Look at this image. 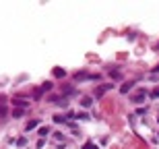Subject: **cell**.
Masks as SVG:
<instances>
[{"label": "cell", "mask_w": 159, "mask_h": 149, "mask_svg": "<svg viewBox=\"0 0 159 149\" xmlns=\"http://www.w3.org/2000/svg\"><path fill=\"white\" fill-rule=\"evenodd\" d=\"M12 116H15V118H19V116H23V110H12Z\"/></svg>", "instance_id": "obj_12"}, {"label": "cell", "mask_w": 159, "mask_h": 149, "mask_svg": "<svg viewBox=\"0 0 159 149\" xmlns=\"http://www.w3.org/2000/svg\"><path fill=\"white\" fill-rule=\"evenodd\" d=\"M6 114V106H4V103H0V116H4Z\"/></svg>", "instance_id": "obj_13"}, {"label": "cell", "mask_w": 159, "mask_h": 149, "mask_svg": "<svg viewBox=\"0 0 159 149\" xmlns=\"http://www.w3.org/2000/svg\"><path fill=\"white\" fill-rule=\"evenodd\" d=\"M81 103H83L85 108H89V106H91L93 102H91V97H83V102H81Z\"/></svg>", "instance_id": "obj_9"}, {"label": "cell", "mask_w": 159, "mask_h": 149, "mask_svg": "<svg viewBox=\"0 0 159 149\" xmlns=\"http://www.w3.org/2000/svg\"><path fill=\"white\" fill-rule=\"evenodd\" d=\"M39 89H41V93H44V91H50V89H52V83H44Z\"/></svg>", "instance_id": "obj_8"}, {"label": "cell", "mask_w": 159, "mask_h": 149, "mask_svg": "<svg viewBox=\"0 0 159 149\" xmlns=\"http://www.w3.org/2000/svg\"><path fill=\"white\" fill-rule=\"evenodd\" d=\"M153 70H155V73H159V64H157V66H155V69H153Z\"/></svg>", "instance_id": "obj_15"}, {"label": "cell", "mask_w": 159, "mask_h": 149, "mask_svg": "<svg viewBox=\"0 0 159 149\" xmlns=\"http://www.w3.org/2000/svg\"><path fill=\"white\" fill-rule=\"evenodd\" d=\"M151 95H153V97H159V89H155V91L151 93Z\"/></svg>", "instance_id": "obj_14"}, {"label": "cell", "mask_w": 159, "mask_h": 149, "mask_svg": "<svg viewBox=\"0 0 159 149\" xmlns=\"http://www.w3.org/2000/svg\"><path fill=\"white\" fill-rule=\"evenodd\" d=\"M157 122H159V118H157Z\"/></svg>", "instance_id": "obj_16"}, {"label": "cell", "mask_w": 159, "mask_h": 149, "mask_svg": "<svg viewBox=\"0 0 159 149\" xmlns=\"http://www.w3.org/2000/svg\"><path fill=\"white\" fill-rule=\"evenodd\" d=\"M37 126H39V120H37V118H35V120H29V122H27V130H33Z\"/></svg>", "instance_id": "obj_6"}, {"label": "cell", "mask_w": 159, "mask_h": 149, "mask_svg": "<svg viewBox=\"0 0 159 149\" xmlns=\"http://www.w3.org/2000/svg\"><path fill=\"white\" fill-rule=\"evenodd\" d=\"M114 85H101V87H97V89H95V95H97V97H101L103 93L108 91V89H112Z\"/></svg>", "instance_id": "obj_2"}, {"label": "cell", "mask_w": 159, "mask_h": 149, "mask_svg": "<svg viewBox=\"0 0 159 149\" xmlns=\"http://www.w3.org/2000/svg\"><path fill=\"white\" fill-rule=\"evenodd\" d=\"M145 95H147V91H138V93H134V95H132L130 100H132L134 103H141L143 100H145Z\"/></svg>", "instance_id": "obj_1"}, {"label": "cell", "mask_w": 159, "mask_h": 149, "mask_svg": "<svg viewBox=\"0 0 159 149\" xmlns=\"http://www.w3.org/2000/svg\"><path fill=\"white\" fill-rule=\"evenodd\" d=\"M132 85H134V83H132V81H128V83H124V85L120 87V91H122V93H128L130 89H132Z\"/></svg>", "instance_id": "obj_5"}, {"label": "cell", "mask_w": 159, "mask_h": 149, "mask_svg": "<svg viewBox=\"0 0 159 149\" xmlns=\"http://www.w3.org/2000/svg\"><path fill=\"white\" fill-rule=\"evenodd\" d=\"M39 135H41V137H48V135H50V128H48V126H41V128H39Z\"/></svg>", "instance_id": "obj_7"}, {"label": "cell", "mask_w": 159, "mask_h": 149, "mask_svg": "<svg viewBox=\"0 0 159 149\" xmlns=\"http://www.w3.org/2000/svg\"><path fill=\"white\" fill-rule=\"evenodd\" d=\"M12 103H15L19 110H23V108H27V106H29V102H25V100H15Z\"/></svg>", "instance_id": "obj_4"}, {"label": "cell", "mask_w": 159, "mask_h": 149, "mask_svg": "<svg viewBox=\"0 0 159 149\" xmlns=\"http://www.w3.org/2000/svg\"><path fill=\"white\" fill-rule=\"evenodd\" d=\"M83 149H99V147H97V145H93V143H85Z\"/></svg>", "instance_id": "obj_10"}, {"label": "cell", "mask_w": 159, "mask_h": 149, "mask_svg": "<svg viewBox=\"0 0 159 149\" xmlns=\"http://www.w3.org/2000/svg\"><path fill=\"white\" fill-rule=\"evenodd\" d=\"M25 143H27V139H25V137H21V139H19V141H17V145H19V147H23Z\"/></svg>", "instance_id": "obj_11"}, {"label": "cell", "mask_w": 159, "mask_h": 149, "mask_svg": "<svg viewBox=\"0 0 159 149\" xmlns=\"http://www.w3.org/2000/svg\"><path fill=\"white\" fill-rule=\"evenodd\" d=\"M64 75H66V70H64V69H60V66L54 69V77H56V79H62Z\"/></svg>", "instance_id": "obj_3"}]
</instances>
